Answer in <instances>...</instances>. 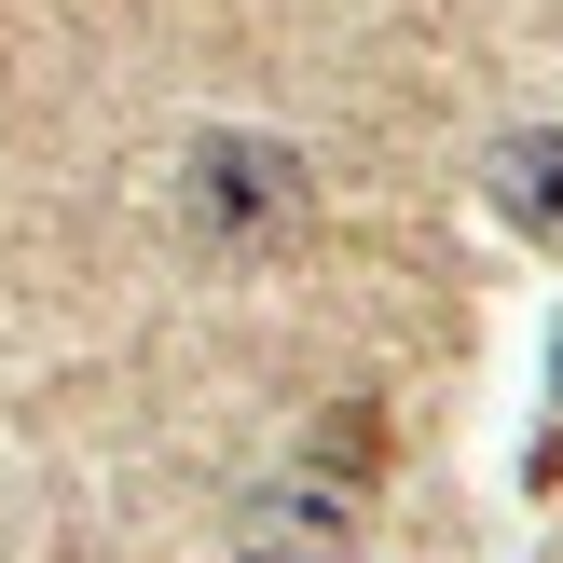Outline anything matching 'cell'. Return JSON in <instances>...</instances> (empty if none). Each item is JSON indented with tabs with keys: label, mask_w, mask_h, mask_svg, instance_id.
<instances>
[{
	"label": "cell",
	"mask_w": 563,
	"mask_h": 563,
	"mask_svg": "<svg viewBox=\"0 0 563 563\" xmlns=\"http://www.w3.org/2000/svg\"><path fill=\"white\" fill-rule=\"evenodd\" d=\"M372 467H385V412H372V399L317 412V427H302V454L275 467V482H247L234 550H247V563H344L357 522H372Z\"/></svg>",
	"instance_id": "cell-1"
},
{
	"label": "cell",
	"mask_w": 563,
	"mask_h": 563,
	"mask_svg": "<svg viewBox=\"0 0 563 563\" xmlns=\"http://www.w3.org/2000/svg\"><path fill=\"white\" fill-rule=\"evenodd\" d=\"M179 207H192V234H207V247L262 262V247L302 234V152H289V137H192Z\"/></svg>",
	"instance_id": "cell-2"
},
{
	"label": "cell",
	"mask_w": 563,
	"mask_h": 563,
	"mask_svg": "<svg viewBox=\"0 0 563 563\" xmlns=\"http://www.w3.org/2000/svg\"><path fill=\"white\" fill-rule=\"evenodd\" d=\"M482 192H495V220H509V234H537L550 262H563V124L495 137V152H482Z\"/></svg>",
	"instance_id": "cell-3"
}]
</instances>
